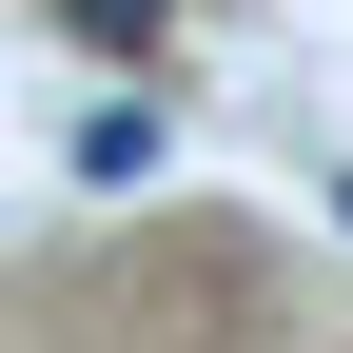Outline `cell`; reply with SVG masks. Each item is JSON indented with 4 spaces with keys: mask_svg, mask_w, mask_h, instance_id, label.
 Returning a JSON list of instances; mask_svg holds the SVG:
<instances>
[{
    "mask_svg": "<svg viewBox=\"0 0 353 353\" xmlns=\"http://www.w3.org/2000/svg\"><path fill=\"white\" fill-rule=\"evenodd\" d=\"M59 39H79V59H157V39H176V0H59Z\"/></svg>",
    "mask_w": 353,
    "mask_h": 353,
    "instance_id": "cell-1",
    "label": "cell"
}]
</instances>
